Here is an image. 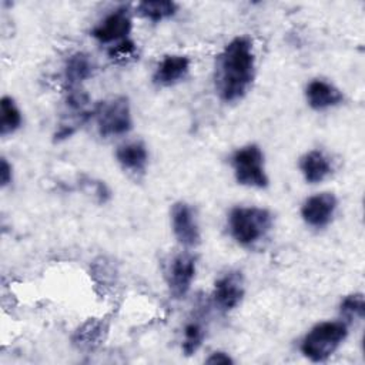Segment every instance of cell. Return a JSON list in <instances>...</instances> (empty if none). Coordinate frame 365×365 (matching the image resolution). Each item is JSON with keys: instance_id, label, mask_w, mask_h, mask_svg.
<instances>
[{"instance_id": "cell-1", "label": "cell", "mask_w": 365, "mask_h": 365, "mask_svg": "<svg viewBox=\"0 0 365 365\" xmlns=\"http://www.w3.org/2000/svg\"><path fill=\"white\" fill-rule=\"evenodd\" d=\"M254 53L248 37H235L217 58L215 87L224 101L240 100L254 78Z\"/></svg>"}, {"instance_id": "cell-2", "label": "cell", "mask_w": 365, "mask_h": 365, "mask_svg": "<svg viewBox=\"0 0 365 365\" xmlns=\"http://www.w3.org/2000/svg\"><path fill=\"white\" fill-rule=\"evenodd\" d=\"M228 224L234 240L244 247H251L268 234L272 215L265 208L237 207L230 212Z\"/></svg>"}, {"instance_id": "cell-3", "label": "cell", "mask_w": 365, "mask_h": 365, "mask_svg": "<svg viewBox=\"0 0 365 365\" xmlns=\"http://www.w3.org/2000/svg\"><path fill=\"white\" fill-rule=\"evenodd\" d=\"M348 327L344 321H325L317 324L302 339V354L314 362L325 361L346 338Z\"/></svg>"}, {"instance_id": "cell-4", "label": "cell", "mask_w": 365, "mask_h": 365, "mask_svg": "<svg viewBox=\"0 0 365 365\" xmlns=\"http://www.w3.org/2000/svg\"><path fill=\"white\" fill-rule=\"evenodd\" d=\"M235 178L240 184L248 187H267L268 178L264 170V155L258 145L250 144L237 150L232 155Z\"/></svg>"}, {"instance_id": "cell-5", "label": "cell", "mask_w": 365, "mask_h": 365, "mask_svg": "<svg viewBox=\"0 0 365 365\" xmlns=\"http://www.w3.org/2000/svg\"><path fill=\"white\" fill-rule=\"evenodd\" d=\"M94 115L97 118L98 133L103 137L123 135L131 128L130 106L124 97H115L97 104Z\"/></svg>"}, {"instance_id": "cell-6", "label": "cell", "mask_w": 365, "mask_h": 365, "mask_svg": "<svg viewBox=\"0 0 365 365\" xmlns=\"http://www.w3.org/2000/svg\"><path fill=\"white\" fill-rule=\"evenodd\" d=\"M195 275V258L188 252L177 254L168 264L165 278L171 294L175 298L184 297Z\"/></svg>"}, {"instance_id": "cell-7", "label": "cell", "mask_w": 365, "mask_h": 365, "mask_svg": "<svg viewBox=\"0 0 365 365\" xmlns=\"http://www.w3.org/2000/svg\"><path fill=\"white\" fill-rule=\"evenodd\" d=\"M244 297V278L240 271H228L215 281L212 299L218 309H234Z\"/></svg>"}, {"instance_id": "cell-8", "label": "cell", "mask_w": 365, "mask_h": 365, "mask_svg": "<svg viewBox=\"0 0 365 365\" xmlns=\"http://www.w3.org/2000/svg\"><path fill=\"white\" fill-rule=\"evenodd\" d=\"M171 224L177 240L187 248H192L200 242V231L195 222L192 208L185 202H177L171 210Z\"/></svg>"}, {"instance_id": "cell-9", "label": "cell", "mask_w": 365, "mask_h": 365, "mask_svg": "<svg viewBox=\"0 0 365 365\" xmlns=\"http://www.w3.org/2000/svg\"><path fill=\"white\" fill-rule=\"evenodd\" d=\"M336 208V198L331 192H321L309 197L302 208L301 215L304 221L311 227H325L331 222Z\"/></svg>"}, {"instance_id": "cell-10", "label": "cell", "mask_w": 365, "mask_h": 365, "mask_svg": "<svg viewBox=\"0 0 365 365\" xmlns=\"http://www.w3.org/2000/svg\"><path fill=\"white\" fill-rule=\"evenodd\" d=\"M131 30V19L125 7H120L110 13L100 24H97L91 34L101 43L124 40Z\"/></svg>"}, {"instance_id": "cell-11", "label": "cell", "mask_w": 365, "mask_h": 365, "mask_svg": "<svg viewBox=\"0 0 365 365\" xmlns=\"http://www.w3.org/2000/svg\"><path fill=\"white\" fill-rule=\"evenodd\" d=\"M188 68H190V60L187 57L175 56V54L165 56L160 61L153 76V80L158 86L168 87L178 83L181 78H184L185 74L188 73Z\"/></svg>"}, {"instance_id": "cell-12", "label": "cell", "mask_w": 365, "mask_h": 365, "mask_svg": "<svg viewBox=\"0 0 365 365\" xmlns=\"http://www.w3.org/2000/svg\"><path fill=\"white\" fill-rule=\"evenodd\" d=\"M307 100L314 110H325L342 101V93L324 80H312L307 87Z\"/></svg>"}, {"instance_id": "cell-13", "label": "cell", "mask_w": 365, "mask_h": 365, "mask_svg": "<svg viewBox=\"0 0 365 365\" xmlns=\"http://www.w3.org/2000/svg\"><path fill=\"white\" fill-rule=\"evenodd\" d=\"M299 168L304 174V178L311 184L321 182L332 171L328 157L319 150H312L307 153L299 161Z\"/></svg>"}, {"instance_id": "cell-14", "label": "cell", "mask_w": 365, "mask_h": 365, "mask_svg": "<svg viewBox=\"0 0 365 365\" xmlns=\"http://www.w3.org/2000/svg\"><path fill=\"white\" fill-rule=\"evenodd\" d=\"M117 161L120 165L134 174L143 173L147 165V150L143 143L140 141H133L124 145H120L115 151Z\"/></svg>"}, {"instance_id": "cell-15", "label": "cell", "mask_w": 365, "mask_h": 365, "mask_svg": "<svg viewBox=\"0 0 365 365\" xmlns=\"http://www.w3.org/2000/svg\"><path fill=\"white\" fill-rule=\"evenodd\" d=\"M93 74V61L86 53H74L68 57L64 68L67 88L80 87V84Z\"/></svg>"}, {"instance_id": "cell-16", "label": "cell", "mask_w": 365, "mask_h": 365, "mask_svg": "<svg viewBox=\"0 0 365 365\" xmlns=\"http://www.w3.org/2000/svg\"><path fill=\"white\" fill-rule=\"evenodd\" d=\"M177 10V4L174 1L167 0H155V1H141L137 4V11L143 17L151 21H160L167 17H171Z\"/></svg>"}, {"instance_id": "cell-17", "label": "cell", "mask_w": 365, "mask_h": 365, "mask_svg": "<svg viewBox=\"0 0 365 365\" xmlns=\"http://www.w3.org/2000/svg\"><path fill=\"white\" fill-rule=\"evenodd\" d=\"M21 124V114L10 97L0 101V134L6 135L16 131Z\"/></svg>"}, {"instance_id": "cell-18", "label": "cell", "mask_w": 365, "mask_h": 365, "mask_svg": "<svg viewBox=\"0 0 365 365\" xmlns=\"http://www.w3.org/2000/svg\"><path fill=\"white\" fill-rule=\"evenodd\" d=\"M344 322H354L355 319H362L365 315V302L362 294H351L345 297L339 307Z\"/></svg>"}, {"instance_id": "cell-19", "label": "cell", "mask_w": 365, "mask_h": 365, "mask_svg": "<svg viewBox=\"0 0 365 365\" xmlns=\"http://www.w3.org/2000/svg\"><path fill=\"white\" fill-rule=\"evenodd\" d=\"M204 328L200 321H190L184 328V341H182V351L185 355L194 354L204 339Z\"/></svg>"}, {"instance_id": "cell-20", "label": "cell", "mask_w": 365, "mask_h": 365, "mask_svg": "<svg viewBox=\"0 0 365 365\" xmlns=\"http://www.w3.org/2000/svg\"><path fill=\"white\" fill-rule=\"evenodd\" d=\"M108 54L114 60H128V58H133L137 54V50H135V46H134L133 41L123 40L120 44L110 48Z\"/></svg>"}, {"instance_id": "cell-21", "label": "cell", "mask_w": 365, "mask_h": 365, "mask_svg": "<svg viewBox=\"0 0 365 365\" xmlns=\"http://www.w3.org/2000/svg\"><path fill=\"white\" fill-rule=\"evenodd\" d=\"M205 362L210 365H220V364L225 365V364H232L234 361L225 352H214Z\"/></svg>"}, {"instance_id": "cell-22", "label": "cell", "mask_w": 365, "mask_h": 365, "mask_svg": "<svg viewBox=\"0 0 365 365\" xmlns=\"http://www.w3.org/2000/svg\"><path fill=\"white\" fill-rule=\"evenodd\" d=\"M0 181L3 187H6L11 181V167L9 165L6 158H1L0 163Z\"/></svg>"}]
</instances>
